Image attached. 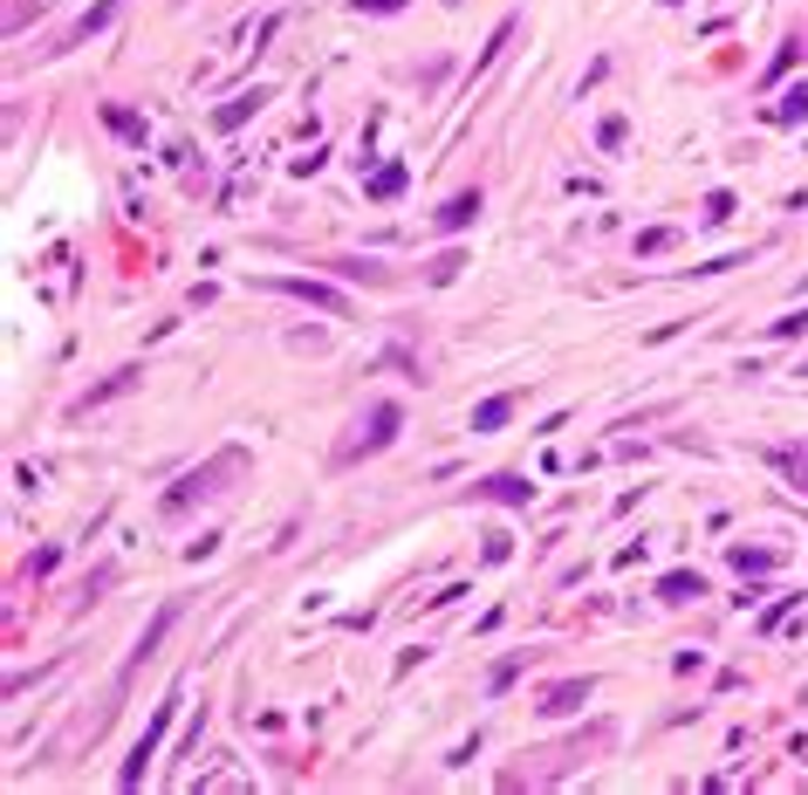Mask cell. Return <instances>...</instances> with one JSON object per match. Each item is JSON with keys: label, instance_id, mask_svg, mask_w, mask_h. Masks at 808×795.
Listing matches in <instances>:
<instances>
[{"label": "cell", "instance_id": "cell-1", "mask_svg": "<svg viewBox=\"0 0 808 795\" xmlns=\"http://www.w3.org/2000/svg\"><path fill=\"white\" fill-rule=\"evenodd\" d=\"M172 713H178V700H165L159 713H151V734L130 748V761H124V782H144V768H151V755H159V740H165V727H172Z\"/></svg>", "mask_w": 808, "mask_h": 795}, {"label": "cell", "instance_id": "cell-2", "mask_svg": "<svg viewBox=\"0 0 808 795\" xmlns=\"http://www.w3.org/2000/svg\"><path fill=\"white\" fill-rule=\"evenodd\" d=\"M405 425V412H398V405H377V412H371V432H356V440L343 446V459H356V453H377V446H390V432H398Z\"/></svg>", "mask_w": 808, "mask_h": 795}, {"label": "cell", "instance_id": "cell-3", "mask_svg": "<svg viewBox=\"0 0 808 795\" xmlns=\"http://www.w3.org/2000/svg\"><path fill=\"white\" fill-rule=\"evenodd\" d=\"M274 289H289V295H302V302H316V309H336V316L350 309V302L336 295V289H323V281H274Z\"/></svg>", "mask_w": 808, "mask_h": 795}, {"label": "cell", "instance_id": "cell-4", "mask_svg": "<svg viewBox=\"0 0 808 795\" xmlns=\"http://www.w3.org/2000/svg\"><path fill=\"white\" fill-rule=\"evenodd\" d=\"M589 700V679H562V686H549V700H541V713H576Z\"/></svg>", "mask_w": 808, "mask_h": 795}, {"label": "cell", "instance_id": "cell-5", "mask_svg": "<svg viewBox=\"0 0 808 795\" xmlns=\"http://www.w3.org/2000/svg\"><path fill=\"white\" fill-rule=\"evenodd\" d=\"M480 494H493V501H507V507H528L535 501V487L528 480H514V474H501V480H487Z\"/></svg>", "mask_w": 808, "mask_h": 795}, {"label": "cell", "instance_id": "cell-6", "mask_svg": "<svg viewBox=\"0 0 808 795\" xmlns=\"http://www.w3.org/2000/svg\"><path fill=\"white\" fill-rule=\"evenodd\" d=\"M507 419H514V391H507V398H487L480 412H473V432H501Z\"/></svg>", "mask_w": 808, "mask_h": 795}, {"label": "cell", "instance_id": "cell-7", "mask_svg": "<svg viewBox=\"0 0 808 795\" xmlns=\"http://www.w3.org/2000/svg\"><path fill=\"white\" fill-rule=\"evenodd\" d=\"M658 597H665V604H686V597H706V583L679 570V576H665V583H658Z\"/></svg>", "mask_w": 808, "mask_h": 795}, {"label": "cell", "instance_id": "cell-8", "mask_svg": "<svg viewBox=\"0 0 808 795\" xmlns=\"http://www.w3.org/2000/svg\"><path fill=\"white\" fill-rule=\"evenodd\" d=\"M473 213H480V192H459V199H453V207H446V213H438V226H446V234H459V226H466V220H473Z\"/></svg>", "mask_w": 808, "mask_h": 795}, {"label": "cell", "instance_id": "cell-9", "mask_svg": "<svg viewBox=\"0 0 808 795\" xmlns=\"http://www.w3.org/2000/svg\"><path fill=\"white\" fill-rule=\"evenodd\" d=\"M405 186V165H384L377 178H371V199H390V192H398Z\"/></svg>", "mask_w": 808, "mask_h": 795}, {"label": "cell", "instance_id": "cell-10", "mask_svg": "<svg viewBox=\"0 0 808 795\" xmlns=\"http://www.w3.org/2000/svg\"><path fill=\"white\" fill-rule=\"evenodd\" d=\"M103 124H110V131H124V138H144V124L130 117V110H103Z\"/></svg>", "mask_w": 808, "mask_h": 795}, {"label": "cell", "instance_id": "cell-11", "mask_svg": "<svg viewBox=\"0 0 808 795\" xmlns=\"http://www.w3.org/2000/svg\"><path fill=\"white\" fill-rule=\"evenodd\" d=\"M774 467L788 474V480H801V487H808V459H801V453H774Z\"/></svg>", "mask_w": 808, "mask_h": 795}, {"label": "cell", "instance_id": "cell-12", "mask_svg": "<svg viewBox=\"0 0 808 795\" xmlns=\"http://www.w3.org/2000/svg\"><path fill=\"white\" fill-rule=\"evenodd\" d=\"M774 117H781V124H788V117H808V90H795V96H788V104H781Z\"/></svg>", "mask_w": 808, "mask_h": 795}, {"label": "cell", "instance_id": "cell-13", "mask_svg": "<svg viewBox=\"0 0 808 795\" xmlns=\"http://www.w3.org/2000/svg\"><path fill=\"white\" fill-rule=\"evenodd\" d=\"M356 8H371V14H390V8H405V0H356Z\"/></svg>", "mask_w": 808, "mask_h": 795}]
</instances>
